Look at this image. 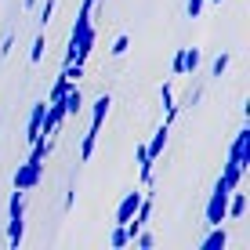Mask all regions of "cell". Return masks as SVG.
Masks as SVG:
<instances>
[{"mask_svg": "<svg viewBox=\"0 0 250 250\" xmlns=\"http://www.w3.org/2000/svg\"><path fill=\"white\" fill-rule=\"evenodd\" d=\"M229 62H232V55H229V51H221V55L214 58V65H210V76H225Z\"/></svg>", "mask_w": 250, "mask_h": 250, "instance_id": "cell-20", "label": "cell"}, {"mask_svg": "<svg viewBox=\"0 0 250 250\" xmlns=\"http://www.w3.org/2000/svg\"><path fill=\"white\" fill-rule=\"evenodd\" d=\"M243 174H247V170L239 167V163L225 160V167H221V182H225L229 188H239V182H243Z\"/></svg>", "mask_w": 250, "mask_h": 250, "instance_id": "cell-13", "label": "cell"}, {"mask_svg": "<svg viewBox=\"0 0 250 250\" xmlns=\"http://www.w3.org/2000/svg\"><path fill=\"white\" fill-rule=\"evenodd\" d=\"M55 4H58V0H44V4H40V19H37V22H40V29H44V25L51 22V15H55Z\"/></svg>", "mask_w": 250, "mask_h": 250, "instance_id": "cell-21", "label": "cell"}, {"mask_svg": "<svg viewBox=\"0 0 250 250\" xmlns=\"http://www.w3.org/2000/svg\"><path fill=\"white\" fill-rule=\"evenodd\" d=\"M142 188H134V192H127L124 200H120V207H116V225H127V221H131V214L138 210V203H142Z\"/></svg>", "mask_w": 250, "mask_h": 250, "instance_id": "cell-6", "label": "cell"}, {"mask_svg": "<svg viewBox=\"0 0 250 250\" xmlns=\"http://www.w3.org/2000/svg\"><path fill=\"white\" fill-rule=\"evenodd\" d=\"M109 105H113L109 94H98V98H94V105H91V127H87L91 134H102V124H105V116H109Z\"/></svg>", "mask_w": 250, "mask_h": 250, "instance_id": "cell-5", "label": "cell"}, {"mask_svg": "<svg viewBox=\"0 0 250 250\" xmlns=\"http://www.w3.org/2000/svg\"><path fill=\"white\" fill-rule=\"evenodd\" d=\"M167 134H170V124H167V120H163V124L156 127V131H152V142L145 145L152 160H160V156H163V149H167Z\"/></svg>", "mask_w": 250, "mask_h": 250, "instance_id": "cell-8", "label": "cell"}, {"mask_svg": "<svg viewBox=\"0 0 250 250\" xmlns=\"http://www.w3.org/2000/svg\"><path fill=\"white\" fill-rule=\"evenodd\" d=\"M44 109H47V98H44V102H33V113H29V134H25V138H29V145L40 138V120H44Z\"/></svg>", "mask_w": 250, "mask_h": 250, "instance_id": "cell-11", "label": "cell"}, {"mask_svg": "<svg viewBox=\"0 0 250 250\" xmlns=\"http://www.w3.org/2000/svg\"><path fill=\"white\" fill-rule=\"evenodd\" d=\"M134 156H138V174H142V185H149V182H152V163H156V160L149 156V149H145V145H138Z\"/></svg>", "mask_w": 250, "mask_h": 250, "instance_id": "cell-10", "label": "cell"}, {"mask_svg": "<svg viewBox=\"0 0 250 250\" xmlns=\"http://www.w3.org/2000/svg\"><path fill=\"white\" fill-rule=\"evenodd\" d=\"M69 87H73V80H69V76L62 73V76H58V80H55V87L47 91V102H62V94H65Z\"/></svg>", "mask_w": 250, "mask_h": 250, "instance_id": "cell-16", "label": "cell"}, {"mask_svg": "<svg viewBox=\"0 0 250 250\" xmlns=\"http://www.w3.org/2000/svg\"><path fill=\"white\" fill-rule=\"evenodd\" d=\"M65 109H62V102H47V109H44V120H40V138H58V131H62V124H65Z\"/></svg>", "mask_w": 250, "mask_h": 250, "instance_id": "cell-3", "label": "cell"}, {"mask_svg": "<svg viewBox=\"0 0 250 250\" xmlns=\"http://www.w3.org/2000/svg\"><path fill=\"white\" fill-rule=\"evenodd\" d=\"M200 62H203V51L200 47H185V76H192L196 69H200Z\"/></svg>", "mask_w": 250, "mask_h": 250, "instance_id": "cell-15", "label": "cell"}, {"mask_svg": "<svg viewBox=\"0 0 250 250\" xmlns=\"http://www.w3.org/2000/svg\"><path fill=\"white\" fill-rule=\"evenodd\" d=\"M22 239H25V192L15 188L11 200H7V236H4V243L11 250H19Z\"/></svg>", "mask_w": 250, "mask_h": 250, "instance_id": "cell-1", "label": "cell"}, {"mask_svg": "<svg viewBox=\"0 0 250 250\" xmlns=\"http://www.w3.org/2000/svg\"><path fill=\"white\" fill-rule=\"evenodd\" d=\"M207 4H221V0H207Z\"/></svg>", "mask_w": 250, "mask_h": 250, "instance_id": "cell-25", "label": "cell"}, {"mask_svg": "<svg viewBox=\"0 0 250 250\" xmlns=\"http://www.w3.org/2000/svg\"><path fill=\"white\" fill-rule=\"evenodd\" d=\"M44 47H47V37H44V29L33 37V47H29V65H40L44 62Z\"/></svg>", "mask_w": 250, "mask_h": 250, "instance_id": "cell-14", "label": "cell"}, {"mask_svg": "<svg viewBox=\"0 0 250 250\" xmlns=\"http://www.w3.org/2000/svg\"><path fill=\"white\" fill-rule=\"evenodd\" d=\"M40 4V0H25V11H33V7H37Z\"/></svg>", "mask_w": 250, "mask_h": 250, "instance_id": "cell-24", "label": "cell"}, {"mask_svg": "<svg viewBox=\"0 0 250 250\" xmlns=\"http://www.w3.org/2000/svg\"><path fill=\"white\" fill-rule=\"evenodd\" d=\"M11 44H15V33H7V37H4V40H0V58H4V55H7V51H11Z\"/></svg>", "mask_w": 250, "mask_h": 250, "instance_id": "cell-23", "label": "cell"}, {"mask_svg": "<svg viewBox=\"0 0 250 250\" xmlns=\"http://www.w3.org/2000/svg\"><path fill=\"white\" fill-rule=\"evenodd\" d=\"M203 4H207V0H188V4H185L188 19H200V15H203Z\"/></svg>", "mask_w": 250, "mask_h": 250, "instance_id": "cell-22", "label": "cell"}, {"mask_svg": "<svg viewBox=\"0 0 250 250\" xmlns=\"http://www.w3.org/2000/svg\"><path fill=\"white\" fill-rule=\"evenodd\" d=\"M131 243L138 247V250H152V247H156V236H152V232H149V225H145L142 232H138V236L131 239Z\"/></svg>", "mask_w": 250, "mask_h": 250, "instance_id": "cell-18", "label": "cell"}, {"mask_svg": "<svg viewBox=\"0 0 250 250\" xmlns=\"http://www.w3.org/2000/svg\"><path fill=\"white\" fill-rule=\"evenodd\" d=\"M91 4H98V0H91Z\"/></svg>", "mask_w": 250, "mask_h": 250, "instance_id": "cell-26", "label": "cell"}, {"mask_svg": "<svg viewBox=\"0 0 250 250\" xmlns=\"http://www.w3.org/2000/svg\"><path fill=\"white\" fill-rule=\"evenodd\" d=\"M109 247H113V250L131 247V236H127V229H124V225H116V229H113V236H109Z\"/></svg>", "mask_w": 250, "mask_h": 250, "instance_id": "cell-17", "label": "cell"}, {"mask_svg": "<svg viewBox=\"0 0 250 250\" xmlns=\"http://www.w3.org/2000/svg\"><path fill=\"white\" fill-rule=\"evenodd\" d=\"M229 247V232L225 225H210V232L200 239V250H225Z\"/></svg>", "mask_w": 250, "mask_h": 250, "instance_id": "cell-7", "label": "cell"}, {"mask_svg": "<svg viewBox=\"0 0 250 250\" xmlns=\"http://www.w3.org/2000/svg\"><path fill=\"white\" fill-rule=\"evenodd\" d=\"M127 51H131V37H127V33H120V37L113 40V47H109V55L120 58V55H127Z\"/></svg>", "mask_w": 250, "mask_h": 250, "instance_id": "cell-19", "label": "cell"}, {"mask_svg": "<svg viewBox=\"0 0 250 250\" xmlns=\"http://www.w3.org/2000/svg\"><path fill=\"white\" fill-rule=\"evenodd\" d=\"M62 109H65V116H76V113L83 109V94H80V87H76V83L62 94Z\"/></svg>", "mask_w": 250, "mask_h": 250, "instance_id": "cell-12", "label": "cell"}, {"mask_svg": "<svg viewBox=\"0 0 250 250\" xmlns=\"http://www.w3.org/2000/svg\"><path fill=\"white\" fill-rule=\"evenodd\" d=\"M229 160L239 163V167H250V127H239L236 138H232V149H229Z\"/></svg>", "mask_w": 250, "mask_h": 250, "instance_id": "cell-4", "label": "cell"}, {"mask_svg": "<svg viewBox=\"0 0 250 250\" xmlns=\"http://www.w3.org/2000/svg\"><path fill=\"white\" fill-rule=\"evenodd\" d=\"M229 192L232 188L218 178L214 188H210V200H207V229L210 225H225V218H229Z\"/></svg>", "mask_w": 250, "mask_h": 250, "instance_id": "cell-2", "label": "cell"}, {"mask_svg": "<svg viewBox=\"0 0 250 250\" xmlns=\"http://www.w3.org/2000/svg\"><path fill=\"white\" fill-rule=\"evenodd\" d=\"M243 214H247V192L232 188V192H229V218L225 221H239Z\"/></svg>", "mask_w": 250, "mask_h": 250, "instance_id": "cell-9", "label": "cell"}]
</instances>
